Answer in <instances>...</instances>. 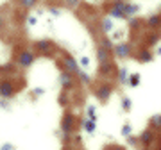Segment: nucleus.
Here are the masks:
<instances>
[{
    "label": "nucleus",
    "instance_id": "obj_1",
    "mask_svg": "<svg viewBox=\"0 0 161 150\" xmlns=\"http://www.w3.org/2000/svg\"><path fill=\"white\" fill-rule=\"evenodd\" d=\"M124 7H125V0H113L109 6V16L115 20H127Z\"/></svg>",
    "mask_w": 161,
    "mask_h": 150
},
{
    "label": "nucleus",
    "instance_id": "obj_2",
    "mask_svg": "<svg viewBox=\"0 0 161 150\" xmlns=\"http://www.w3.org/2000/svg\"><path fill=\"white\" fill-rule=\"evenodd\" d=\"M113 52L118 59H127L132 54V45L131 43H125V41H120V43H115V48Z\"/></svg>",
    "mask_w": 161,
    "mask_h": 150
},
{
    "label": "nucleus",
    "instance_id": "obj_3",
    "mask_svg": "<svg viewBox=\"0 0 161 150\" xmlns=\"http://www.w3.org/2000/svg\"><path fill=\"white\" fill-rule=\"evenodd\" d=\"M34 61H36L34 52H31V50H23V52H20V56H18L16 64L20 66V68H29V66L34 64Z\"/></svg>",
    "mask_w": 161,
    "mask_h": 150
},
{
    "label": "nucleus",
    "instance_id": "obj_4",
    "mask_svg": "<svg viewBox=\"0 0 161 150\" xmlns=\"http://www.w3.org/2000/svg\"><path fill=\"white\" fill-rule=\"evenodd\" d=\"M58 82H59V86H61V89L68 91L70 88L74 86V82H75V75L64 70V72H61V73L58 75Z\"/></svg>",
    "mask_w": 161,
    "mask_h": 150
},
{
    "label": "nucleus",
    "instance_id": "obj_5",
    "mask_svg": "<svg viewBox=\"0 0 161 150\" xmlns=\"http://www.w3.org/2000/svg\"><path fill=\"white\" fill-rule=\"evenodd\" d=\"M14 93H16V88L11 81H0V97L7 100V98L14 97Z\"/></svg>",
    "mask_w": 161,
    "mask_h": 150
},
{
    "label": "nucleus",
    "instance_id": "obj_6",
    "mask_svg": "<svg viewBox=\"0 0 161 150\" xmlns=\"http://www.w3.org/2000/svg\"><path fill=\"white\" fill-rule=\"evenodd\" d=\"M61 64H63V68L66 70V72H70V73H74V75H77L80 72V64H79V61L77 59H74V57H64L63 61H61Z\"/></svg>",
    "mask_w": 161,
    "mask_h": 150
},
{
    "label": "nucleus",
    "instance_id": "obj_7",
    "mask_svg": "<svg viewBox=\"0 0 161 150\" xmlns=\"http://www.w3.org/2000/svg\"><path fill=\"white\" fill-rule=\"evenodd\" d=\"M111 95H113V88H111L109 84H102V86H98L97 91H95V97H97L100 102H108Z\"/></svg>",
    "mask_w": 161,
    "mask_h": 150
},
{
    "label": "nucleus",
    "instance_id": "obj_8",
    "mask_svg": "<svg viewBox=\"0 0 161 150\" xmlns=\"http://www.w3.org/2000/svg\"><path fill=\"white\" fill-rule=\"evenodd\" d=\"M113 30H115V18H111V16L100 18V32L106 36V34H111Z\"/></svg>",
    "mask_w": 161,
    "mask_h": 150
},
{
    "label": "nucleus",
    "instance_id": "obj_9",
    "mask_svg": "<svg viewBox=\"0 0 161 150\" xmlns=\"http://www.w3.org/2000/svg\"><path fill=\"white\" fill-rule=\"evenodd\" d=\"M111 52H113V50H108V48H104V46L98 45V46H97L98 64H108V63H111Z\"/></svg>",
    "mask_w": 161,
    "mask_h": 150
},
{
    "label": "nucleus",
    "instance_id": "obj_10",
    "mask_svg": "<svg viewBox=\"0 0 161 150\" xmlns=\"http://www.w3.org/2000/svg\"><path fill=\"white\" fill-rule=\"evenodd\" d=\"M36 50L40 54H50L52 52V48H54V45H52V41L48 40H40V41H36Z\"/></svg>",
    "mask_w": 161,
    "mask_h": 150
},
{
    "label": "nucleus",
    "instance_id": "obj_11",
    "mask_svg": "<svg viewBox=\"0 0 161 150\" xmlns=\"http://www.w3.org/2000/svg\"><path fill=\"white\" fill-rule=\"evenodd\" d=\"M138 139H140V143H143L145 147L147 145H150L152 141H154V129H145V131H142V134L138 136Z\"/></svg>",
    "mask_w": 161,
    "mask_h": 150
},
{
    "label": "nucleus",
    "instance_id": "obj_12",
    "mask_svg": "<svg viewBox=\"0 0 161 150\" xmlns=\"http://www.w3.org/2000/svg\"><path fill=\"white\" fill-rule=\"evenodd\" d=\"M124 11H125V18L136 16V14L140 13V4H136V2H127L125 0V7H124Z\"/></svg>",
    "mask_w": 161,
    "mask_h": 150
},
{
    "label": "nucleus",
    "instance_id": "obj_13",
    "mask_svg": "<svg viewBox=\"0 0 161 150\" xmlns=\"http://www.w3.org/2000/svg\"><path fill=\"white\" fill-rule=\"evenodd\" d=\"M129 70L125 68V66H122V68H118V72H116V81L120 82L122 86H127L129 84Z\"/></svg>",
    "mask_w": 161,
    "mask_h": 150
},
{
    "label": "nucleus",
    "instance_id": "obj_14",
    "mask_svg": "<svg viewBox=\"0 0 161 150\" xmlns=\"http://www.w3.org/2000/svg\"><path fill=\"white\" fill-rule=\"evenodd\" d=\"M152 59H154V54L150 52L149 46H143V48L140 50V54H138V61L140 63H150Z\"/></svg>",
    "mask_w": 161,
    "mask_h": 150
},
{
    "label": "nucleus",
    "instance_id": "obj_15",
    "mask_svg": "<svg viewBox=\"0 0 161 150\" xmlns=\"http://www.w3.org/2000/svg\"><path fill=\"white\" fill-rule=\"evenodd\" d=\"M80 125H82V129H84L90 136H93V134H95V131H97V121H92L90 118H82Z\"/></svg>",
    "mask_w": 161,
    "mask_h": 150
},
{
    "label": "nucleus",
    "instance_id": "obj_16",
    "mask_svg": "<svg viewBox=\"0 0 161 150\" xmlns=\"http://www.w3.org/2000/svg\"><path fill=\"white\" fill-rule=\"evenodd\" d=\"M145 23H147V27H150V29H158L161 25V14H150L145 20Z\"/></svg>",
    "mask_w": 161,
    "mask_h": 150
},
{
    "label": "nucleus",
    "instance_id": "obj_17",
    "mask_svg": "<svg viewBox=\"0 0 161 150\" xmlns=\"http://www.w3.org/2000/svg\"><path fill=\"white\" fill-rule=\"evenodd\" d=\"M86 118H90L92 121H98V116H97V107L93 104H88L86 105Z\"/></svg>",
    "mask_w": 161,
    "mask_h": 150
},
{
    "label": "nucleus",
    "instance_id": "obj_18",
    "mask_svg": "<svg viewBox=\"0 0 161 150\" xmlns=\"http://www.w3.org/2000/svg\"><path fill=\"white\" fill-rule=\"evenodd\" d=\"M98 45L104 46V48H108V50H113V48H115V41L111 40V38H108V36H102V38L98 40Z\"/></svg>",
    "mask_w": 161,
    "mask_h": 150
},
{
    "label": "nucleus",
    "instance_id": "obj_19",
    "mask_svg": "<svg viewBox=\"0 0 161 150\" xmlns=\"http://www.w3.org/2000/svg\"><path fill=\"white\" fill-rule=\"evenodd\" d=\"M150 129H154V131H161V115H154L152 118H150L149 121Z\"/></svg>",
    "mask_w": 161,
    "mask_h": 150
},
{
    "label": "nucleus",
    "instance_id": "obj_20",
    "mask_svg": "<svg viewBox=\"0 0 161 150\" xmlns=\"http://www.w3.org/2000/svg\"><path fill=\"white\" fill-rule=\"evenodd\" d=\"M77 77H79V81L82 82V84H90V82H92L90 73H88V72H84V70H80L79 73H77Z\"/></svg>",
    "mask_w": 161,
    "mask_h": 150
},
{
    "label": "nucleus",
    "instance_id": "obj_21",
    "mask_svg": "<svg viewBox=\"0 0 161 150\" xmlns=\"http://www.w3.org/2000/svg\"><path fill=\"white\" fill-rule=\"evenodd\" d=\"M120 132H122V136H124V138H129V136H132V125L125 121V123L122 125V131H120Z\"/></svg>",
    "mask_w": 161,
    "mask_h": 150
},
{
    "label": "nucleus",
    "instance_id": "obj_22",
    "mask_svg": "<svg viewBox=\"0 0 161 150\" xmlns=\"http://www.w3.org/2000/svg\"><path fill=\"white\" fill-rule=\"evenodd\" d=\"M138 84H140V73H131L129 84H127V86L129 88H138Z\"/></svg>",
    "mask_w": 161,
    "mask_h": 150
},
{
    "label": "nucleus",
    "instance_id": "obj_23",
    "mask_svg": "<svg viewBox=\"0 0 161 150\" xmlns=\"http://www.w3.org/2000/svg\"><path fill=\"white\" fill-rule=\"evenodd\" d=\"M131 107H132V100L129 97H124L122 98V109L127 113V111H131Z\"/></svg>",
    "mask_w": 161,
    "mask_h": 150
},
{
    "label": "nucleus",
    "instance_id": "obj_24",
    "mask_svg": "<svg viewBox=\"0 0 161 150\" xmlns=\"http://www.w3.org/2000/svg\"><path fill=\"white\" fill-rule=\"evenodd\" d=\"M127 23H129V29H136L140 23H142V20L138 16H132V18H127Z\"/></svg>",
    "mask_w": 161,
    "mask_h": 150
},
{
    "label": "nucleus",
    "instance_id": "obj_25",
    "mask_svg": "<svg viewBox=\"0 0 161 150\" xmlns=\"http://www.w3.org/2000/svg\"><path fill=\"white\" fill-rule=\"evenodd\" d=\"M38 0H20V6L25 7V9H31V7H36Z\"/></svg>",
    "mask_w": 161,
    "mask_h": 150
},
{
    "label": "nucleus",
    "instance_id": "obj_26",
    "mask_svg": "<svg viewBox=\"0 0 161 150\" xmlns=\"http://www.w3.org/2000/svg\"><path fill=\"white\" fill-rule=\"evenodd\" d=\"M48 13H50L54 18H58V16H61V13H63V11H61L59 7H56V6H50V7H48Z\"/></svg>",
    "mask_w": 161,
    "mask_h": 150
},
{
    "label": "nucleus",
    "instance_id": "obj_27",
    "mask_svg": "<svg viewBox=\"0 0 161 150\" xmlns=\"http://www.w3.org/2000/svg\"><path fill=\"white\" fill-rule=\"evenodd\" d=\"M80 0H64V6L66 7H72V9H75V7H79Z\"/></svg>",
    "mask_w": 161,
    "mask_h": 150
},
{
    "label": "nucleus",
    "instance_id": "obj_28",
    "mask_svg": "<svg viewBox=\"0 0 161 150\" xmlns=\"http://www.w3.org/2000/svg\"><path fill=\"white\" fill-rule=\"evenodd\" d=\"M79 64H80V68H88V66H90V57H88V56H82V57L79 59Z\"/></svg>",
    "mask_w": 161,
    "mask_h": 150
},
{
    "label": "nucleus",
    "instance_id": "obj_29",
    "mask_svg": "<svg viewBox=\"0 0 161 150\" xmlns=\"http://www.w3.org/2000/svg\"><path fill=\"white\" fill-rule=\"evenodd\" d=\"M27 23H29V27H34L36 23H38V16L36 14H29L27 16Z\"/></svg>",
    "mask_w": 161,
    "mask_h": 150
},
{
    "label": "nucleus",
    "instance_id": "obj_30",
    "mask_svg": "<svg viewBox=\"0 0 161 150\" xmlns=\"http://www.w3.org/2000/svg\"><path fill=\"white\" fill-rule=\"evenodd\" d=\"M156 41H159V34H152V36H150V38H149V43H147V46H152Z\"/></svg>",
    "mask_w": 161,
    "mask_h": 150
},
{
    "label": "nucleus",
    "instance_id": "obj_31",
    "mask_svg": "<svg viewBox=\"0 0 161 150\" xmlns=\"http://www.w3.org/2000/svg\"><path fill=\"white\" fill-rule=\"evenodd\" d=\"M32 95H34V97H41V95H45V89H43V88H34V89H32Z\"/></svg>",
    "mask_w": 161,
    "mask_h": 150
},
{
    "label": "nucleus",
    "instance_id": "obj_32",
    "mask_svg": "<svg viewBox=\"0 0 161 150\" xmlns=\"http://www.w3.org/2000/svg\"><path fill=\"white\" fill-rule=\"evenodd\" d=\"M66 102H68L66 93H61V95H59V104H61V105H66Z\"/></svg>",
    "mask_w": 161,
    "mask_h": 150
},
{
    "label": "nucleus",
    "instance_id": "obj_33",
    "mask_svg": "<svg viewBox=\"0 0 161 150\" xmlns=\"http://www.w3.org/2000/svg\"><path fill=\"white\" fill-rule=\"evenodd\" d=\"M0 150H16V147L13 143H4L2 147H0Z\"/></svg>",
    "mask_w": 161,
    "mask_h": 150
},
{
    "label": "nucleus",
    "instance_id": "obj_34",
    "mask_svg": "<svg viewBox=\"0 0 161 150\" xmlns=\"http://www.w3.org/2000/svg\"><path fill=\"white\" fill-rule=\"evenodd\" d=\"M138 141H140V139L134 138V136H129V138H127V143L132 145V147H136V145H138Z\"/></svg>",
    "mask_w": 161,
    "mask_h": 150
},
{
    "label": "nucleus",
    "instance_id": "obj_35",
    "mask_svg": "<svg viewBox=\"0 0 161 150\" xmlns=\"http://www.w3.org/2000/svg\"><path fill=\"white\" fill-rule=\"evenodd\" d=\"M2 25H4V20H2V14H0V29H2Z\"/></svg>",
    "mask_w": 161,
    "mask_h": 150
},
{
    "label": "nucleus",
    "instance_id": "obj_36",
    "mask_svg": "<svg viewBox=\"0 0 161 150\" xmlns=\"http://www.w3.org/2000/svg\"><path fill=\"white\" fill-rule=\"evenodd\" d=\"M156 54H158V56H161V46H158V52H156Z\"/></svg>",
    "mask_w": 161,
    "mask_h": 150
},
{
    "label": "nucleus",
    "instance_id": "obj_37",
    "mask_svg": "<svg viewBox=\"0 0 161 150\" xmlns=\"http://www.w3.org/2000/svg\"><path fill=\"white\" fill-rule=\"evenodd\" d=\"M142 150H147V148H142Z\"/></svg>",
    "mask_w": 161,
    "mask_h": 150
}]
</instances>
